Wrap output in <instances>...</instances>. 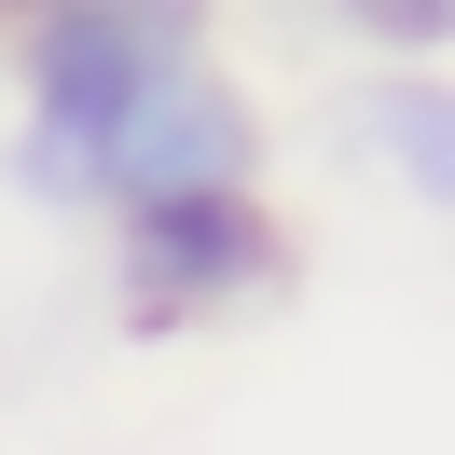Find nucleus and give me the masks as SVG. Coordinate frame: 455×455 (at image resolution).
<instances>
[{
	"label": "nucleus",
	"instance_id": "20e7f679",
	"mask_svg": "<svg viewBox=\"0 0 455 455\" xmlns=\"http://www.w3.org/2000/svg\"><path fill=\"white\" fill-rule=\"evenodd\" d=\"M304 14L345 42V56H427V69H455V0H304Z\"/></svg>",
	"mask_w": 455,
	"mask_h": 455
},
{
	"label": "nucleus",
	"instance_id": "f03ea898",
	"mask_svg": "<svg viewBox=\"0 0 455 455\" xmlns=\"http://www.w3.org/2000/svg\"><path fill=\"white\" fill-rule=\"evenodd\" d=\"M304 276V221L276 207V180H235V194H166L97 221V304L124 345H207L249 331L262 304H290Z\"/></svg>",
	"mask_w": 455,
	"mask_h": 455
},
{
	"label": "nucleus",
	"instance_id": "7ed1b4c3",
	"mask_svg": "<svg viewBox=\"0 0 455 455\" xmlns=\"http://www.w3.org/2000/svg\"><path fill=\"white\" fill-rule=\"evenodd\" d=\"M317 152H331L372 207L455 235V69H427V56H345L331 97H317Z\"/></svg>",
	"mask_w": 455,
	"mask_h": 455
},
{
	"label": "nucleus",
	"instance_id": "f257e3e1",
	"mask_svg": "<svg viewBox=\"0 0 455 455\" xmlns=\"http://www.w3.org/2000/svg\"><path fill=\"white\" fill-rule=\"evenodd\" d=\"M194 56H221V0H0V194L28 221L97 235L111 139Z\"/></svg>",
	"mask_w": 455,
	"mask_h": 455
}]
</instances>
